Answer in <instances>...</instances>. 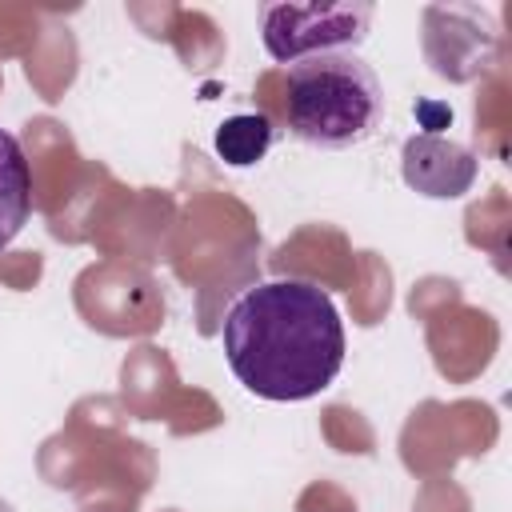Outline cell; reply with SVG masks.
I'll return each instance as SVG.
<instances>
[{"mask_svg": "<svg viewBox=\"0 0 512 512\" xmlns=\"http://www.w3.org/2000/svg\"><path fill=\"white\" fill-rule=\"evenodd\" d=\"M232 376L260 400H312L344 368V324L312 280H268L236 296L220 328Z\"/></svg>", "mask_w": 512, "mask_h": 512, "instance_id": "cell-1", "label": "cell"}, {"mask_svg": "<svg viewBox=\"0 0 512 512\" xmlns=\"http://www.w3.org/2000/svg\"><path fill=\"white\" fill-rule=\"evenodd\" d=\"M368 4H264L260 36L272 60L296 64L320 52H348L368 36Z\"/></svg>", "mask_w": 512, "mask_h": 512, "instance_id": "cell-3", "label": "cell"}, {"mask_svg": "<svg viewBox=\"0 0 512 512\" xmlns=\"http://www.w3.org/2000/svg\"><path fill=\"white\" fill-rule=\"evenodd\" d=\"M284 120L312 148H352L380 128L384 88L356 52H320L288 64Z\"/></svg>", "mask_w": 512, "mask_h": 512, "instance_id": "cell-2", "label": "cell"}, {"mask_svg": "<svg viewBox=\"0 0 512 512\" xmlns=\"http://www.w3.org/2000/svg\"><path fill=\"white\" fill-rule=\"evenodd\" d=\"M32 216V168L12 132L0 128V252L20 236Z\"/></svg>", "mask_w": 512, "mask_h": 512, "instance_id": "cell-5", "label": "cell"}, {"mask_svg": "<svg viewBox=\"0 0 512 512\" xmlns=\"http://www.w3.org/2000/svg\"><path fill=\"white\" fill-rule=\"evenodd\" d=\"M276 128L264 112H244V116H228L216 128V152L224 164L232 168H252L264 160V152L272 148Z\"/></svg>", "mask_w": 512, "mask_h": 512, "instance_id": "cell-6", "label": "cell"}, {"mask_svg": "<svg viewBox=\"0 0 512 512\" xmlns=\"http://www.w3.org/2000/svg\"><path fill=\"white\" fill-rule=\"evenodd\" d=\"M400 172H404V184L416 188L420 196L456 200L476 184L480 164H476L472 148H464L440 132H416L404 140Z\"/></svg>", "mask_w": 512, "mask_h": 512, "instance_id": "cell-4", "label": "cell"}]
</instances>
